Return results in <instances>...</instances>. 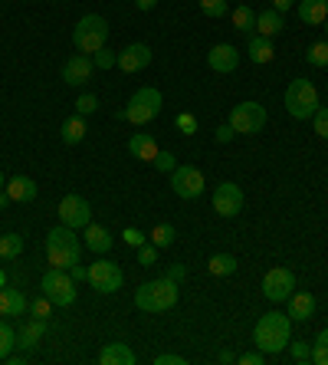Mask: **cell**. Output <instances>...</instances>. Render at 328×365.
Wrapping results in <instances>:
<instances>
[{
  "label": "cell",
  "mask_w": 328,
  "mask_h": 365,
  "mask_svg": "<svg viewBox=\"0 0 328 365\" xmlns=\"http://www.w3.org/2000/svg\"><path fill=\"white\" fill-rule=\"evenodd\" d=\"M207 63H210L214 73H233V69L240 66V49H236L233 43H217V47L207 53Z\"/></svg>",
  "instance_id": "9a60e30c"
},
{
  "label": "cell",
  "mask_w": 328,
  "mask_h": 365,
  "mask_svg": "<svg viewBox=\"0 0 328 365\" xmlns=\"http://www.w3.org/2000/svg\"><path fill=\"white\" fill-rule=\"evenodd\" d=\"M217 359H220V362H224V365L236 362V356H233V352H226V349H224V352H220V356H217Z\"/></svg>",
  "instance_id": "f5cc1de1"
},
{
  "label": "cell",
  "mask_w": 328,
  "mask_h": 365,
  "mask_svg": "<svg viewBox=\"0 0 328 365\" xmlns=\"http://www.w3.org/2000/svg\"><path fill=\"white\" fill-rule=\"evenodd\" d=\"M0 188H7V178H4V172H0Z\"/></svg>",
  "instance_id": "9f6ffc18"
},
{
  "label": "cell",
  "mask_w": 328,
  "mask_h": 365,
  "mask_svg": "<svg viewBox=\"0 0 328 365\" xmlns=\"http://www.w3.org/2000/svg\"><path fill=\"white\" fill-rule=\"evenodd\" d=\"M319 89L312 86L309 79H292L289 89H286V112L292 119H312L315 116V109H319Z\"/></svg>",
  "instance_id": "5b68a950"
},
{
  "label": "cell",
  "mask_w": 328,
  "mask_h": 365,
  "mask_svg": "<svg viewBox=\"0 0 328 365\" xmlns=\"http://www.w3.org/2000/svg\"><path fill=\"white\" fill-rule=\"evenodd\" d=\"M200 10H204V17H226L230 13V7H226V0H200Z\"/></svg>",
  "instance_id": "e575fe53"
},
{
  "label": "cell",
  "mask_w": 328,
  "mask_h": 365,
  "mask_svg": "<svg viewBox=\"0 0 328 365\" xmlns=\"http://www.w3.org/2000/svg\"><path fill=\"white\" fill-rule=\"evenodd\" d=\"M59 221H63L66 227L79 231V227H85V224L92 221V208H89V201L79 198V194H66L63 201H59Z\"/></svg>",
  "instance_id": "7c38bea8"
},
{
  "label": "cell",
  "mask_w": 328,
  "mask_h": 365,
  "mask_svg": "<svg viewBox=\"0 0 328 365\" xmlns=\"http://www.w3.org/2000/svg\"><path fill=\"white\" fill-rule=\"evenodd\" d=\"M312 122H315V132H319L322 138H328V109H325V106L315 109V116H312Z\"/></svg>",
  "instance_id": "ee69618b"
},
{
  "label": "cell",
  "mask_w": 328,
  "mask_h": 365,
  "mask_svg": "<svg viewBox=\"0 0 328 365\" xmlns=\"http://www.w3.org/2000/svg\"><path fill=\"white\" fill-rule=\"evenodd\" d=\"M92 56L89 53H75V56L66 59V66H63V79H66V86H83V83H89V76H92Z\"/></svg>",
  "instance_id": "5bb4252c"
},
{
  "label": "cell",
  "mask_w": 328,
  "mask_h": 365,
  "mask_svg": "<svg viewBox=\"0 0 328 365\" xmlns=\"http://www.w3.org/2000/svg\"><path fill=\"white\" fill-rule=\"evenodd\" d=\"M59 138H63L66 145H79L85 138V116H73L66 119L63 128H59Z\"/></svg>",
  "instance_id": "4316f807"
},
{
  "label": "cell",
  "mask_w": 328,
  "mask_h": 365,
  "mask_svg": "<svg viewBox=\"0 0 328 365\" xmlns=\"http://www.w3.org/2000/svg\"><path fill=\"white\" fill-rule=\"evenodd\" d=\"M296 289V273L289 267H272L266 277H262V297L269 303H286Z\"/></svg>",
  "instance_id": "30bf717a"
},
{
  "label": "cell",
  "mask_w": 328,
  "mask_h": 365,
  "mask_svg": "<svg viewBox=\"0 0 328 365\" xmlns=\"http://www.w3.org/2000/svg\"><path fill=\"white\" fill-rule=\"evenodd\" d=\"M92 63L99 69H112V66H119V53H112L109 47H102L99 53H92Z\"/></svg>",
  "instance_id": "8d00e7d4"
},
{
  "label": "cell",
  "mask_w": 328,
  "mask_h": 365,
  "mask_svg": "<svg viewBox=\"0 0 328 365\" xmlns=\"http://www.w3.org/2000/svg\"><path fill=\"white\" fill-rule=\"evenodd\" d=\"M253 342L262 356H279L292 342V319L289 313H266L253 329Z\"/></svg>",
  "instance_id": "6da1fadb"
},
{
  "label": "cell",
  "mask_w": 328,
  "mask_h": 365,
  "mask_svg": "<svg viewBox=\"0 0 328 365\" xmlns=\"http://www.w3.org/2000/svg\"><path fill=\"white\" fill-rule=\"evenodd\" d=\"M13 346H17V333H13V326L7 319H0V362L13 352Z\"/></svg>",
  "instance_id": "f546056e"
},
{
  "label": "cell",
  "mask_w": 328,
  "mask_h": 365,
  "mask_svg": "<svg viewBox=\"0 0 328 365\" xmlns=\"http://www.w3.org/2000/svg\"><path fill=\"white\" fill-rule=\"evenodd\" d=\"M322 27H325V40H328V20H325V23H322Z\"/></svg>",
  "instance_id": "6f0895ef"
},
{
  "label": "cell",
  "mask_w": 328,
  "mask_h": 365,
  "mask_svg": "<svg viewBox=\"0 0 328 365\" xmlns=\"http://www.w3.org/2000/svg\"><path fill=\"white\" fill-rule=\"evenodd\" d=\"M154 365H184V356H174V352H161V356H154Z\"/></svg>",
  "instance_id": "bcb514c9"
},
{
  "label": "cell",
  "mask_w": 328,
  "mask_h": 365,
  "mask_svg": "<svg viewBox=\"0 0 328 365\" xmlns=\"http://www.w3.org/2000/svg\"><path fill=\"white\" fill-rule=\"evenodd\" d=\"M20 253H23V237H20V234H4V237H0V257L13 260V257H20Z\"/></svg>",
  "instance_id": "f1b7e54d"
},
{
  "label": "cell",
  "mask_w": 328,
  "mask_h": 365,
  "mask_svg": "<svg viewBox=\"0 0 328 365\" xmlns=\"http://www.w3.org/2000/svg\"><path fill=\"white\" fill-rule=\"evenodd\" d=\"M47 260L59 270H69L73 263L83 260V241L75 237L73 227L59 224V227H53V231L47 234Z\"/></svg>",
  "instance_id": "7a4b0ae2"
},
{
  "label": "cell",
  "mask_w": 328,
  "mask_h": 365,
  "mask_svg": "<svg viewBox=\"0 0 328 365\" xmlns=\"http://www.w3.org/2000/svg\"><path fill=\"white\" fill-rule=\"evenodd\" d=\"M154 4H158V0H135V7L138 10H154Z\"/></svg>",
  "instance_id": "816d5d0a"
},
{
  "label": "cell",
  "mask_w": 328,
  "mask_h": 365,
  "mask_svg": "<svg viewBox=\"0 0 328 365\" xmlns=\"http://www.w3.org/2000/svg\"><path fill=\"white\" fill-rule=\"evenodd\" d=\"M0 287H7V273L4 270H0Z\"/></svg>",
  "instance_id": "11a10c76"
},
{
  "label": "cell",
  "mask_w": 328,
  "mask_h": 365,
  "mask_svg": "<svg viewBox=\"0 0 328 365\" xmlns=\"http://www.w3.org/2000/svg\"><path fill=\"white\" fill-rule=\"evenodd\" d=\"M174 125H178V132H181V135H194V132H197V119L190 116V112H178Z\"/></svg>",
  "instance_id": "60d3db41"
},
{
  "label": "cell",
  "mask_w": 328,
  "mask_h": 365,
  "mask_svg": "<svg viewBox=\"0 0 328 365\" xmlns=\"http://www.w3.org/2000/svg\"><path fill=\"white\" fill-rule=\"evenodd\" d=\"M95 109H99V99L92 92H83V96L75 99V116H92Z\"/></svg>",
  "instance_id": "74e56055"
},
{
  "label": "cell",
  "mask_w": 328,
  "mask_h": 365,
  "mask_svg": "<svg viewBox=\"0 0 328 365\" xmlns=\"http://www.w3.org/2000/svg\"><path fill=\"white\" fill-rule=\"evenodd\" d=\"M174 237H178V234H174V227H171V224H158V227H154V231L148 234V241L154 244L158 250L171 247V244H174Z\"/></svg>",
  "instance_id": "4dcf8cb0"
},
{
  "label": "cell",
  "mask_w": 328,
  "mask_h": 365,
  "mask_svg": "<svg viewBox=\"0 0 328 365\" xmlns=\"http://www.w3.org/2000/svg\"><path fill=\"white\" fill-rule=\"evenodd\" d=\"M43 333H47V319H30L27 326L17 333V346L23 349V352L37 349V342L43 339Z\"/></svg>",
  "instance_id": "d4e9b609"
},
{
  "label": "cell",
  "mask_w": 328,
  "mask_h": 365,
  "mask_svg": "<svg viewBox=\"0 0 328 365\" xmlns=\"http://www.w3.org/2000/svg\"><path fill=\"white\" fill-rule=\"evenodd\" d=\"M151 164H154V168H158V172H174V168H178V162H174V155H171V152H158V155H154V162H151Z\"/></svg>",
  "instance_id": "7bdbcfd3"
},
{
  "label": "cell",
  "mask_w": 328,
  "mask_h": 365,
  "mask_svg": "<svg viewBox=\"0 0 328 365\" xmlns=\"http://www.w3.org/2000/svg\"><path fill=\"white\" fill-rule=\"evenodd\" d=\"M315 309H319V303H315L312 293H292L289 297V319H296V323L312 319L315 316Z\"/></svg>",
  "instance_id": "d6986e66"
},
{
  "label": "cell",
  "mask_w": 328,
  "mask_h": 365,
  "mask_svg": "<svg viewBox=\"0 0 328 365\" xmlns=\"http://www.w3.org/2000/svg\"><path fill=\"white\" fill-rule=\"evenodd\" d=\"M312 66H328V40H319V43H312L309 53H305Z\"/></svg>",
  "instance_id": "836d02e7"
},
{
  "label": "cell",
  "mask_w": 328,
  "mask_h": 365,
  "mask_svg": "<svg viewBox=\"0 0 328 365\" xmlns=\"http://www.w3.org/2000/svg\"><path fill=\"white\" fill-rule=\"evenodd\" d=\"M214 211L220 217H236L243 211V188L233 181H224L217 184V194H214Z\"/></svg>",
  "instance_id": "4fadbf2b"
},
{
  "label": "cell",
  "mask_w": 328,
  "mask_h": 365,
  "mask_svg": "<svg viewBox=\"0 0 328 365\" xmlns=\"http://www.w3.org/2000/svg\"><path fill=\"white\" fill-rule=\"evenodd\" d=\"M184 273H188V267H184V263H171V267L164 270V277L174 280V283H178V280H184Z\"/></svg>",
  "instance_id": "7dc6e473"
},
{
  "label": "cell",
  "mask_w": 328,
  "mask_h": 365,
  "mask_svg": "<svg viewBox=\"0 0 328 365\" xmlns=\"http://www.w3.org/2000/svg\"><path fill=\"white\" fill-rule=\"evenodd\" d=\"M122 283H125V273L112 260L102 257L89 267V287H92L95 293H115V289H122Z\"/></svg>",
  "instance_id": "9c48e42d"
},
{
  "label": "cell",
  "mask_w": 328,
  "mask_h": 365,
  "mask_svg": "<svg viewBox=\"0 0 328 365\" xmlns=\"http://www.w3.org/2000/svg\"><path fill=\"white\" fill-rule=\"evenodd\" d=\"M236 362H240V365H262V362H266V356L256 349V352H243V356H236Z\"/></svg>",
  "instance_id": "f6af8a7d"
},
{
  "label": "cell",
  "mask_w": 328,
  "mask_h": 365,
  "mask_svg": "<svg viewBox=\"0 0 328 365\" xmlns=\"http://www.w3.org/2000/svg\"><path fill=\"white\" fill-rule=\"evenodd\" d=\"M230 125L236 135H256L266 128V109L260 102H240L230 109Z\"/></svg>",
  "instance_id": "ba28073f"
},
{
  "label": "cell",
  "mask_w": 328,
  "mask_h": 365,
  "mask_svg": "<svg viewBox=\"0 0 328 365\" xmlns=\"http://www.w3.org/2000/svg\"><path fill=\"white\" fill-rule=\"evenodd\" d=\"M233 27L240 30V33H253L256 30V13L250 7H236L233 10Z\"/></svg>",
  "instance_id": "1f68e13d"
},
{
  "label": "cell",
  "mask_w": 328,
  "mask_h": 365,
  "mask_svg": "<svg viewBox=\"0 0 328 365\" xmlns=\"http://www.w3.org/2000/svg\"><path fill=\"white\" fill-rule=\"evenodd\" d=\"M299 20L302 23H312V27H322L328 20V0H299Z\"/></svg>",
  "instance_id": "44dd1931"
},
{
  "label": "cell",
  "mask_w": 328,
  "mask_h": 365,
  "mask_svg": "<svg viewBox=\"0 0 328 365\" xmlns=\"http://www.w3.org/2000/svg\"><path fill=\"white\" fill-rule=\"evenodd\" d=\"M73 43L79 53H99L109 43V20L99 13H85L73 30Z\"/></svg>",
  "instance_id": "277c9868"
},
{
  "label": "cell",
  "mask_w": 328,
  "mask_h": 365,
  "mask_svg": "<svg viewBox=\"0 0 328 365\" xmlns=\"http://www.w3.org/2000/svg\"><path fill=\"white\" fill-rule=\"evenodd\" d=\"M282 30H286V20H282L279 10H262V13H256V33L260 37H279Z\"/></svg>",
  "instance_id": "7402d4cb"
},
{
  "label": "cell",
  "mask_w": 328,
  "mask_h": 365,
  "mask_svg": "<svg viewBox=\"0 0 328 365\" xmlns=\"http://www.w3.org/2000/svg\"><path fill=\"white\" fill-rule=\"evenodd\" d=\"M30 316H33V319H49V316H53V299L37 297L33 303H30Z\"/></svg>",
  "instance_id": "d590c367"
},
{
  "label": "cell",
  "mask_w": 328,
  "mask_h": 365,
  "mask_svg": "<svg viewBox=\"0 0 328 365\" xmlns=\"http://www.w3.org/2000/svg\"><path fill=\"white\" fill-rule=\"evenodd\" d=\"M148 63H151V49L145 43H131V47H125L119 53V69H125V73H138Z\"/></svg>",
  "instance_id": "2e32d148"
},
{
  "label": "cell",
  "mask_w": 328,
  "mask_h": 365,
  "mask_svg": "<svg viewBox=\"0 0 328 365\" xmlns=\"http://www.w3.org/2000/svg\"><path fill=\"white\" fill-rule=\"evenodd\" d=\"M69 277H73L75 283H83V280H89V270H85L83 263H73V267H69Z\"/></svg>",
  "instance_id": "681fc988"
},
{
  "label": "cell",
  "mask_w": 328,
  "mask_h": 365,
  "mask_svg": "<svg viewBox=\"0 0 328 365\" xmlns=\"http://www.w3.org/2000/svg\"><path fill=\"white\" fill-rule=\"evenodd\" d=\"M128 152L135 155L138 162H154V155H158L161 148H158V142H154L148 132H135L128 138Z\"/></svg>",
  "instance_id": "ffe728a7"
},
{
  "label": "cell",
  "mask_w": 328,
  "mask_h": 365,
  "mask_svg": "<svg viewBox=\"0 0 328 365\" xmlns=\"http://www.w3.org/2000/svg\"><path fill=\"white\" fill-rule=\"evenodd\" d=\"M7 194H10V201L27 204L37 198V184H33V178H27V174H17V178L7 181Z\"/></svg>",
  "instance_id": "603a6c76"
},
{
  "label": "cell",
  "mask_w": 328,
  "mask_h": 365,
  "mask_svg": "<svg viewBox=\"0 0 328 365\" xmlns=\"http://www.w3.org/2000/svg\"><path fill=\"white\" fill-rule=\"evenodd\" d=\"M233 135H236V132H233V125L226 122V125H220V128H217V142H224V145H226V142H233Z\"/></svg>",
  "instance_id": "c3c4849f"
},
{
  "label": "cell",
  "mask_w": 328,
  "mask_h": 365,
  "mask_svg": "<svg viewBox=\"0 0 328 365\" xmlns=\"http://www.w3.org/2000/svg\"><path fill=\"white\" fill-rule=\"evenodd\" d=\"M138 263L141 267H154V263H158V247H154V244H141L138 247Z\"/></svg>",
  "instance_id": "ab89813d"
},
{
  "label": "cell",
  "mask_w": 328,
  "mask_h": 365,
  "mask_svg": "<svg viewBox=\"0 0 328 365\" xmlns=\"http://www.w3.org/2000/svg\"><path fill=\"white\" fill-rule=\"evenodd\" d=\"M7 201H10V194L4 191V188H0V208H7Z\"/></svg>",
  "instance_id": "db71d44e"
},
{
  "label": "cell",
  "mask_w": 328,
  "mask_h": 365,
  "mask_svg": "<svg viewBox=\"0 0 328 365\" xmlns=\"http://www.w3.org/2000/svg\"><path fill=\"white\" fill-rule=\"evenodd\" d=\"M312 362L315 365H328V329H322L315 342H312Z\"/></svg>",
  "instance_id": "d6a6232c"
},
{
  "label": "cell",
  "mask_w": 328,
  "mask_h": 365,
  "mask_svg": "<svg viewBox=\"0 0 328 365\" xmlns=\"http://www.w3.org/2000/svg\"><path fill=\"white\" fill-rule=\"evenodd\" d=\"M99 362L102 365H135L138 356L131 352L128 342H109V346L99 352Z\"/></svg>",
  "instance_id": "e0dca14e"
},
{
  "label": "cell",
  "mask_w": 328,
  "mask_h": 365,
  "mask_svg": "<svg viewBox=\"0 0 328 365\" xmlns=\"http://www.w3.org/2000/svg\"><path fill=\"white\" fill-rule=\"evenodd\" d=\"M85 247L92 250V253H105V250H112V234L105 231L102 224H85Z\"/></svg>",
  "instance_id": "cb8c5ba5"
},
{
  "label": "cell",
  "mask_w": 328,
  "mask_h": 365,
  "mask_svg": "<svg viewBox=\"0 0 328 365\" xmlns=\"http://www.w3.org/2000/svg\"><path fill=\"white\" fill-rule=\"evenodd\" d=\"M292 362H312V346L309 342H289Z\"/></svg>",
  "instance_id": "f35d334b"
},
{
  "label": "cell",
  "mask_w": 328,
  "mask_h": 365,
  "mask_svg": "<svg viewBox=\"0 0 328 365\" xmlns=\"http://www.w3.org/2000/svg\"><path fill=\"white\" fill-rule=\"evenodd\" d=\"M122 241L128 244V247H135V250H138L141 244H148V234H141L138 227H125V231H122Z\"/></svg>",
  "instance_id": "b9f144b4"
},
{
  "label": "cell",
  "mask_w": 328,
  "mask_h": 365,
  "mask_svg": "<svg viewBox=\"0 0 328 365\" xmlns=\"http://www.w3.org/2000/svg\"><path fill=\"white\" fill-rule=\"evenodd\" d=\"M171 188L178 198H200L204 194V172L194 168V164H178L174 172H171Z\"/></svg>",
  "instance_id": "8fae6325"
},
{
  "label": "cell",
  "mask_w": 328,
  "mask_h": 365,
  "mask_svg": "<svg viewBox=\"0 0 328 365\" xmlns=\"http://www.w3.org/2000/svg\"><path fill=\"white\" fill-rule=\"evenodd\" d=\"M174 303H178V283L168 277L148 280V283H141V287L135 289V306H138L141 313H164V309H171Z\"/></svg>",
  "instance_id": "3957f363"
},
{
  "label": "cell",
  "mask_w": 328,
  "mask_h": 365,
  "mask_svg": "<svg viewBox=\"0 0 328 365\" xmlns=\"http://www.w3.org/2000/svg\"><path fill=\"white\" fill-rule=\"evenodd\" d=\"M246 56L253 59V63H272V56H276V49H272V40L269 37H260V33H253L250 37V43H246Z\"/></svg>",
  "instance_id": "484cf974"
},
{
  "label": "cell",
  "mask_w": 328,
  "mask_h": 365,
  "mask_svg": "<svg viewBox=\"0 0 328 365\" xmlns=\"http://www.w3.org/2000/svg\"><path fill=\"white\" fill-rule=\"evenodd\" d=\"M289 7H296V0H272V10H289Z\"/></svg>",
  "instance_id": "f907efd6"
},
{
  "label": "cell",
  "mask_w": 328,
  "mask_h": 365,
  "mask_svg": "<svg viewBox=\"0 0 328 365\" xmlns=\"http://www.w3.org/2000/svg\"><path fill=\"white\" fill-rule=\"evenodd\" d=\"M207 270H210L214 277H230V273H236V257L233 253H214L210 263H207Z\"/></svg>",
  "instance_id": "83f0119b"
},
{
  "label": "cell",
  "mask_w": 328,
  "mask_h": 365,
  "mask_svg": "<svg viewBox=\"0 0 328 365\" xmlns=\"http://www.w3.org/2000/svg\"><path fill=\"white\" fill-rule=\"evenodd\" d=\"M27 309H30V303L20 289L0 287V316H23Z\"/></svg>",
  "instance_id": "ac0fdd59"
},
{
  "label": "cell",
  "mask_w": 328,
  "mask_h": 365,
  "mask_svg": "<svg viewBox=\"0 0 328 365\" xmlns=\"http://www.w3.org/2000/svg\"><path fill=\"white\" fill-rule=\"evenodd\" d=\"M40 289L47 299H53V306H73L75 303V280L69 277V270H47L40 280Z\"/></svg>",
  "instance_id": "52a82bcc"
},
{
  "label": "cell",
  "mask_w": 328,
  "mask_h": 365,
  "mask_svg": "<svg viewBox=\"0 0 328 365\" xmlns=\"http://www.w3.org/2000/svg\"><path fill=\"white\" fill-rule=\"evenodd\" d=\"M161 109H164V99H161V92L154 86H145V89H138V92L128 99V106H125V122L148 125L151 119L161 116Z\"/></svg>",
  "instance_id": "8992f818"
}]
</instances>
